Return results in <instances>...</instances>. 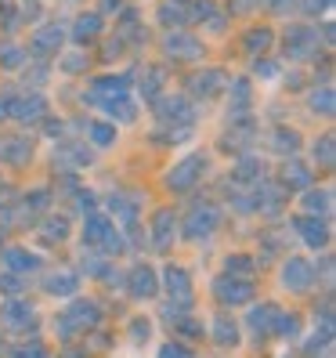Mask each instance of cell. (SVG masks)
Wrapping results in <instances>:
<instances>
[{"label":"cell","mask_w":336,"mask_h":358,"mask_svg":"<svg viewBox=\"0 0 336 358\" xmlns=\"http://www.w3.org/2000/svg\"><path fill=\"white\" fill-rule=\"evenodd\" d=\"M271 145H275L279 152H289V156H293V152L300 149V134L293 131V127H279L275 134H271Z\"/></svg>","instance_id":"60d3db41"},{"label":"cell","mask_w":336,"mask_h":358,"mask_svg":"<svg viewBox=\"0 0 336 358\" xmlns=\"http://www.w3.org/2000/svg\"><path fill=\"white\" fill-rule=\"evenodd\" d=\"M254 261H249L246 254H232V257H228L224 261V271H228V275H242V279H249V275H254Z\"/></svg>","instance_id":"7bdbcfd3"},{"label":"cell","mask_w":336,"mask_h":358,"mask_svg":"<svg viewBox=\"0 0 336 358\" xmlns=\"http://www.w3.org/2000/svg\"><path fill=\"white\" fill-rule=\"evenodd\" d=\"M66 236H69V221L66 217H48L44 221V239L48 243H61Z\"/></svg>","instance_id":"ee69618b"},{"label":"cell","mask_w":336,"mask_h":358,"mask_svg":"<svg viewBox=\"0 0 336 358\" xmlns=\"http://www.w3.org/2000/svg\"><path fill=\"white\" fill-rule=\"evenodd\" d=\"M254 210H261V214H279L282 210V188L279 185H268V181H261V185H254Z\"/></svg>","instance_id":"44dd1931"},{"label":"cell","mask_w":336,"mask_h":358,"mask_svg":"<svg viewBox=\"0 0 336 358\" xmlns=\"http://www.w3.org/2000/svg\"><path fill=\"white\" fill-rule=\"evenodd\" d=\"M188 8H192V18H206L210 29H221L224 26V15L217 11L214 0H196V4H188Z\"/></svg>","instance_id":"e575fe53"},{"label":"cell","mask_w":336,"mask_h":358,"mask_svg":"<svg viewBox=\"0 0 336 358\" xmlns=\"http://www.w3.org/2000/svg\"><path fill=\"white\" fill-rule=\"evenodd\" d=\"M127 76H101V80H94L91 83V91L83 94L87 101H94V105H101V101H109V98H119V94H127Z\"/></svg>","instance_id":"2e32d148"},{"label":"cell","mask_w":336,"mask_h":358,"mask_svg":"<svg viewBox=\"0 0 336 358\" xmlns=\"http://www.w3.org/2000/svg\"><path fill=\"white\" fill-rule=\"evenodd\" d=\"M83 271H87V275H105V257L101 254H83Z\"/></svg>","instance_id":"c3c4849f"},{"label":"cell","mask_w":336,"mask_h":358,"mask_svg":"<svg viewBox=\"0 0 336 358\" xmlns=\"http://www.w3.org/2000/svg\"><path fill=\"white\" fill-rule=\"evenodd\" d=\"M123 0H105V11H112V8H119Z\"/></svg>","instance_id":"94428289"},{"label":"cell","mask_w":336,"mask_h":358,"mask_svg":"<svg viewBox=\"0 0 336 358\" xmlns=\"http://www.w3.org/2000/svg\"><path fill=\"white\" fill-rule=\"evenodd\" d=\"M275 315H279V304L264 301V304H257L254 311L246 315V322H249V329H254L257 336H268V333H271V326H275Z\"/></svg>","instance_id":"603a6c76"},{"label":"cell","mask_w":336,"mask_h":358,"mask_svg":"<svg viewBox=\"0 0 336 358\" xmlns=\"http://www.w3.org/2000/svg\"><path fill=\"white\" fill-rule=\"evenodd\" d=\"M54 163L69 174V171H76V166L91 163V149H87V145H76V141H61L54 149Z\"/></svg>","instance_id":"e0dca14e"},{"label":"cell","mask_w":336,"mask_h":358,"mask_svg":"<svg viewBox=\"0 0 336 358\" xmlns=\"http://www.w3.org/2000/svg\"><path fill=\"white\" fill-rule=\"evenodd\" d=\"M0 120H8V98H0Z\"/></svg>","instance_id":"91938a15"},{"label":"cell","mask_w":336,"mask_h":358,"mask_svg":"<svg viewBox=\"0 0 336 358\" xmlns=\"http://www.w3.org/2000/svg\"><path fill=\"white\" fill-rule=\"evenodd\" d=\"M40 210H48V188H36L26 196V214H40Z\"/></svg>","instance_id":"bcb514c9"},{"label":"cell","mask_w":336,"mask_h":358,"mask_svg":"<svg viewBox=\"0 0 336 358\" xmlns=\"http://www.w3.org/2000/svg\"><path fill=\"white\" fill-rule=\"evenodd\" d=\"M228 87V73L224 69H203L188 80V91L199 94V98H217L221 91Z\"/></svg>","instance_id":"5bb4252c"},{"label":"cell","mask_w":336,"mask_h":358,"mask_svg":"<svg viewBox=\"0 0 336 358\" xmlns=\"http://www.w3.org/2000/svg\"><path fill=\"white\" fill-rule=\"evenodd\" d=\"M48 113V98L44 94H22V98H8V116L18 123H40Z\"/></svg>","instance_id":"9c48e42d"},{"label":"cell","mask_w":336,"mask_h":358,"mask_svg":"<svg viewBox=\"0 0 336 358\" xmlns=\"http://www.w3.org/2000/svg\"><path fill=\"white\" fill-rule=\"evenodd\" d=\"M61 69H66V73H83V69H87V55H69V58H61Z\"/></svg>","instance_id":"816d5d0a"},{"label":"cell","mask_w":336,"mask_h":358,"mask_svg":"<svg viewBox=\"0 0 336 358\" xmlns=\"http://www.w3.org/2000/svg\"><path fill=\"white\" fill-rule=\"evenodd\" d=\"M311 282H314V268H311L304 257H289V261L282 264V286H286V289L304 293V289H311Z\"/></svg>","instance_id":"7c38bea8"},{"label":"cell","mask_w":336,"mask_h":358,"mask_svg":"<svg viewBox=\"0 0 336 358\" xmlns=\"http://www.w3.org/2000/svg\"><path fill=\"white\" fill-rule=\"evenodd\" d=\"M101 33V15H87V11H83L80 18H76V26H73V40H76V44H87V40H94Z\"/></svg>","instance_id":"f546056e"},{"label":"cell","mask_w":336,"mask_h":358,"mask_svg":"<svg viewBox=\"0 0 336 358\" xmlns=\"http://www.w3.org/2000/svg\"><path fill=\"white\" fill-rule=\"evenodd\" d=\"M159 358H196V355L188 351L184 344H163L159 348Z\"/></svg>","instance_id":"f907efd6"},{"label":"cell","mask_w":336,"mask_h":358,"mask_svg":"<svg viewBox=\"0 0 336 358\" xmlns=\"http://www.w3.org/2000/svg\"><path fill=\"white\" fill-rule=\"evenodd\" d=\"M271 44H275V36H271V29H268V26L249 29V33H246V40H242L246 55H268V51H271Z\"/></svg>","instance_id":"4dcf8cb0"},{"label":"cell","mask_w":336,"mask_h":358,"mask_svg":"<svg viewBox=\"0 0 336 358\" xmlns=\"http://www.w3.org/2000/svg\"><path fill=\"white\" fill-rule=\"evenodd\" d=\"M214 344L217 348H235L239 344V326L232 322V315H217L214 319Z\"/></svg>","instance_id":"f1b7e54d"},{"label":"cell","mask_w":336,"mask_h":358,"mask_svg":"<svg viewBox=\"0 0 336 358\" xmlns=\"http://www.w3.org/2000/svg\"><path fill=\"white\" fill-rule=\"evenodd\" d=\"M232 181L235 185H261L264 181V163L257 156H242L239 166L232 171Z\"/></svg>","instance_id":"d4e9b609"},{"label":"cell","mask_w":336,"mask_h":358,"mask_svg":"<svg viewBox=\"0 0 336 358\" xmlns=\"http://www.w3.org/2000/svg\"><path fill=\"white\" fill-rule=\"evenodd\" d=\"M0 289L4 293H11V297H22V275H15V271H4V275H0Z\"/></svg>","instance_id":"f6af8a7d"},{"label":"cell","mask_w":336,"mask_h":358,"mask_svg":"<svg viewBox=\"0 0 336 358\" xmlns=\"http://www.w3.org/2000/svg\"><path fill=\"white\" fill-rule=\"evenodd\" d=\"M282 185H286V188H307V185H311V171H307L304 163H286Z\"/></svg>","instance_id":"f35d334b"},{"label":"cell","mask_w":336,"mask_h":358,"mask_svg":"<svg viewBox=\"0 0 336 358\" xmlns=\"http://www.w3.org/2000/svg\"><path fill=\"white\" fill-rule=\"evenodd\" d=\"M22 62H26V51H18V48H8L4 55H0V66L4 69H18Z\"/></svg>","instance_id":"681fc988"},{"label":"cell","mask_w":336,"mask_h":358,"mask_svg":"<svg viewBox=\"0 0 336 358\" xmlns=\"http://www.w3.org/2000/svg\"><path fill=\"white\" fill-rule=\"evenodd\" d=\"M206 171V156H184L170 174H166V188H174V192H188V188H196V181L203 178Z\"/></svg>","instance_id":"8992f818"},{"label":"cell","mask_w":336,"mask_h":358,"mask_svg":"<svg viewBox=\"0 0 336 358\" xmlns=\"http://www.w3.org/2000/svg\"><path fill=\"white\" fill-rule=\"evenodd\" d=\"M76 199H80V210H87V214L94 210V192H80Z\"/></svg>","instance_id":"9f6ffc18"},{"label":"cell","mask_w":336,"mask_h":358,"mask_svg":"<svg viewBox=\"0 0 336 358\" xmlns=\"http://www.w3.org/2000/svg\"><path fill=\"white\" fill-rule=\"evenodd\" d=\"M254 4H257V0H232V11H249Z\"/></svg>","instance_id":"6f0895ef"},{"label":"cell","mask_w":336,"mask_h":358,"mask_svg":"<svg viewBox=\"0 0 336 358\" xmlns=\"http://www.w3.org/2000/svg\"><path fill=\"white\" fill-rule=\"evenodd\" d=\"M254 73H257V76H275L279 66H275V62H268V58H257V62H254Z\"/></svg>","instance_id":"11a10c76"},{"label":"cell","mask_w":336,"mask_h":358,"mask_svg":"<svg viewBox=\"0 0 336 358\" xmlns=\"http://www.w3.org/2000/svg\"><path fill=\"white\" fill-rule=\"evenodd\" d=\"M29 358H51V355H48V351H44V348H40V351H33V355H29Z\"/></svg>","instance_id":"6125c7cd"},{"label":"cell","mask_w":336,"mask_h":358,"mask_svg":"<svg viewBox=\"0 0 336 358\" xmlns=\"http://www.w3.org/2000/svg\"><path fill=\"white\" fill-rule=\"evenodd\" d=\"M311 113H314V116L333 120V113H336V94H333L329 83H322L319 91H311Z\"/></svg>","instance_id":"1f68e13d"},{"label":"cell","mask_w":336,"mask_h":358,"mask_svg":"<svg viewBox=\"0 0 336 358\" xmlns=\"http://www.w3.org/2000/svg\"><path fill=\"white\" fill-rule=\"evenodd\" d=\"M87 134H91V141L98 145V149H109V145L116 141V127H112V123H98V120H91V123H87Z\"/></svg>","instance_id":"ab89813d"},{"label":"cell","mask_w":336,"mask_h":358,"mask_svg":"<svg viewBox=\"0 0 336 358\" xmlns=\"http://www.w3.org/2000/svg\"><path fill=\"white\" fill-rule=\"evenodd\" d=\"M293 228H297V236H300L311 250H322V246L329 243V224H326V217H314V214L293 217Z\"/></svg>","instance_id":"4fadbf2b"},{"label":"cell","mask_w":336,"mask_h":358,"mask_svg":"<svg viewBox=\"0 0 336 358\" xmlns=\"http://www.w3.org/2000/svg\"><path fill=\"white\" fill-rule=\"evenodd\" d=\"M109 210H112L123 224H134V221H138V199H131V196H112V199H109Z\"/></svg>","instance_id":"8d00e7d4"},{"label":"cell","mask_w":336,"mask_h":358,"mask_svg":"<svg viewBox=\"0 0 336 358\" xmlns=\"http://www.w3.org/2000/svg\"><path fill=\"white\" fill-rule=\"evenodd\" d=\"M29 159H33V141H26V138H0V163L22 166Z\"/></svg>","instance_id":"d6986e66"},{"label":"cell","mask_w":336,"mask_h":358,"mask_svg":"<svg viewBox=\"0 0 336 358\" xmlns=\"http://www.w3.org/2000/svg\"><path fill=\"white\" fill-rule=\"evenodd\" d=\"M174 228H177V217H174V210H156V217H152V231H149V236H152V246L156 250H166V246H170L174 243Z\"/></svg>","instance_id":"ac0fdd59"},{"label":"cell","mask_w":336,"mask_h":358,"mask_svg":"<svg viewBox=\"0 0 336 358\" xmlns=\"http://www.w3.org/2000/svg\"><path fill=\"white\" fill-rule=\"evenodd\" d=\"M0 348H4V344H0Z\"/></svg>","instance_id":"be15d7a7"},{"label":"cell","mask_w":336,"mask_h":358,"mask_svg":"<svg viewBox=\"0 0 336 358\" xmlns=\"http://www.w3.org/2000/svg\"><path fill=\"white\" fill-rule=\"evenodd\" d=\"M61 40H66L61 26H40V29L29 36V51H33L36 58H51V55H58Z\"/></svg>","instance_id":"9a60e30c"},{"label":"cell","mask_w":336,"mask_h":358,"mask_svg":"<svg viewBox=\"0 0 336 358\" xmlns=\"http://www.w3.org/2000/svg\"><path fill=\"white\" fill-rule=\"evenodd\" d=\"M159 22L163 26H188V22H192V8H188L184 4V0H166V4L159 8Z\"/></svg>","instance_id":"4316f807"},{"label":"cell","mask_w":336,"mask_h":358,"mask_svg":"<svg viewBox=\"0 0 336 358\" xmlns=\"http://www.w3.org/2000/svg\"><path fill=\"white\" fill-rule=\"evenodd\" d=\"M0 322L8 329H33L36 326V308L26 297H11L0 304Z\"/></svg>","instance_id":"ba28073f"},{"label":"cell","mask_w":336,"mask_h":358,"mask_svg":"<svg viewBox=\"0 0 336 358\" xmlns=\"http://www.w3.org/2000/svg\"><path fill=\"white\" fill-rule=\"evenodd\" d=\"M170 326H174L177 336H184V341H203V333H206L203 329V319H196V315H188V311H181Z\"/></svg>","instance_id":"d6a6232c"},{"label":"cell","mask_w":336,"mask_h":358,"mask_svg":"<svg viewBox=\"0 0 336 358\" xmlns=\"http://www.w3.org/2000/svg\"><path fill=\"white\" fill-rule=\"evenodd\" d=\"M163 286H166V293H170V301H174V304H181V308H192L196 293H192V275H188L184 268H177V264H166V271H163Z\"/></svg>","instance_id":"52a82bcc"},{"label":"cell","mask_w":336,"mask_h":358,"mask_svg":"<svg viewBox=\"0 0 336 358\" xmlns=\"http://www.w3.org/2000/svg\"><path fill=\"white\" fill-rule=\"evenodd\" d=\"M257 4H264L268 11H275V15H286L293 4H297V0H257Z\"/></svg>","instance_id":"f5cc1de1"},{"label":"cell","mask_w":336,"mask_h":358,"mask_svg":"<svg viewBox=\"0 0 336 358\" xmlns=\"http://www.w3.org/2000/svg\"><path fill=\"white\" fill-rule=\"evenodd\" d=\"M163 51L170 55V58H181V62H192L203 55V44L192 36V33H184V29H174V33H166L163 40Z\"/></svg>","instance_id":"30bf717a"},{"label":"cell","mask_w":336,"mask_h":358,"mask_svg":"<svg viewBox=\"0 0 336 358\" xmlns=\"http://www.w3.org/2000/svg\"><path fill=\"white\" fill-rule=\"evenodd\" d=\"M271 333H275V336H286V341L300 336V315H293V311H279V315H275V326H271Z\"/></svg>","instance_id":"d590c367"},{"label":"cell","mask_w":336,"mask_h":358,"mask_svg":"<svg viewBox=\"0 0 336 358\" xmlns=\"http://www.w3.org/2000/svg\"><path fill=\"white\" fill-rule=\"evenodd\" d=\"M40 268V257L29 254V250L22 246H11L8 254H4V271H15V275H29V271Z\"/></svg>","instance_id":"7402d4cb"},{"label":"cell","mask_w":336,"mask_h":358,"mask_svg":"<svg viewBox=\"0 0 336 358\" xmlns=\"http://www.w3.org/2000/svg\"><path fill=\"white\" fill-rule=\"evenodd\" d=\"M127 286H131V297L138 301H152L159 293V275L149 268V264H134L131 275H127Z\"/></svg>","instance_id":"8fae6325"},{"label":"cell","mask_w":336,"mask_h":358,"mask_svg":"<svg viewBox=\"0 0 336 358\" xmlns=\"http://www.w3.org/2000/svg\"><path fill=\"white\" fill-rule=\"evenodd\" d=\"M314 163L326 166V171L336 163V145H333V134H322L319 141H314Z\"/></svg>","instance_id":"b9f144b4"},{"label":"cell","mask_w":336,"mask_h":358,"mask_svg":"<svg viewBox=\"0 0 336 358\" xmlns=\"http://www.w3.org/2000/svg\"><path fill=\"white\" fill-rule=\"evenodd\" d=\"M44 289L54 293V297H73V293L80 289V275L76 271H54V275L44 279Z\"/></svg>","instance_id":"484cf974"},{"label":"cell","mask_w":336,"mask_h":358,"mask_svg":"<svg viewBox=\"0 0 336 358\" xmlns=\"http://www.w3.org/2000/svg\"><path fill=\"white\" fill-rule=\"evenodd\" d=\"M149 333H152V322H149V319H134V322H131V341H134V344L149 341Z\"/></svg>","instance_id":"7dc6e473"},{"label":"cell","mask_w":336,"mask_h":358,"mask_svg":"<svg viewBox=\"0 0 336 358\" xmlns=\"http://www.w3.org/2000/svg\"><path fill=\"white\" fill-rule=\"evenodd\" d=\"M286 55L293 62H304L319 55V29L314 26H289L286 33Z\"/></svg>","instance_id":"5b68a950"},{"label":"cell","mask_w":336,"mask_h":358,"mask_svg":"<svg viewBox=\"0 0 336 358\" xmlns=\"http://www.w3.org/2000/svg\"><path fill=\"white\" fill-rule=\"evenodd\" d=\"M249 105H254V87H249V80H235L232 83V105H228L232 120H246Z\"/></svg>","instance_id":"cb8c5ba5"},{"label":"cell","mask_w":336,"mask_h":358,"mask_svg":"<svg viewBox=\"0 0 336 358\" xmlns=\"http://www.w3.org/2000/svg\"><path fill=\"white\" fill-rule=\"evenodd\" d=\"M221 228V210L214 206V203H199L192 214H188V221H184V239H210L214 231Z\"/></svg>","instance_id":"7a4b0ae2"},{"label":"cell","mask_w":336,"mask_h":358,"mask_svg":"<svg viewBox=\"0 0 336 358\" xmlns=\"http://www.w3.org/2000/svg\"><path fill=\"white\" fill-rule=\"evenodd\" d=\"M214 297L221 301V304H228V308H235V304H249L254 301V282L249 279H242V275H224L214 282Z\"/></svg>","instance_id":"3957f363"},{"label":"cell","mask_w":336,"mask_h":358,"mask_svg":"<svg viewBox=\"0 0 336 358\" xmlns=\"http://www.w3.org/2000/svg\"><path fill=\"white\" fill-rule=\"evenodd\" d=\"M300 4H304V11H307V15H322V11H329V8H333V0H300Z\"/></svg>","instance_id":"db71d44e"},{"label":"cell","mask_w":336,"mask_h":358,"mask_svg":"<svg viewBox=\"0 0 336 358\" xmlns=\"http://www.w3.org/2000/svg\"><path fill=\"white\" fill-rule=\"evenodd\" d=\"M156 120L166 123V127H192L196 123V105L188 101V98H163L156 105Z\"/></svg>","instance_id":"277c9868"},{"label":"cell","mask_w":336,"mask_h":358,"mask_svg":"<svg viewBox=\"0 0 336 358\" xmlns=\"http://www.w3.org/2000/svg\"><path fill=\"white\" fill-rule=\"evenodd\" d=\"M101 322V308H98V301H73L66 311L54 319V333L58 336H76V333H83V329H94Z\"/></svg>","instance_id":"6da1fadb"},{"label":"cell","mask_w":336,"mask_h":358,"mask_svg":"<svg viewBox=\"0 0 336 358\" xmlns=\"http://www.w3.org/2000/svg\"><path fill=\"white\" fill-rule=\"evenodd\" d=\"M163 80H166V69L163 66H149V69H145V80H141V94L145 98H159Z\"/></svg>","instance_id":"74e56055"},{"label":"cell","mask_w":336,"mask_h":358,"mask_svg":"<svg viewBox=\"0 0 336 358\" xmlns=\"http://www.w3.org/2000/svg\"><path fill=\"white\" fill-rule=\"evenodd\" d=\"M11 221H15V217H11V210L4 206V210H0V231H4V228H11Z\"/></svg>","instance_id":"680465c9"},{"label":"cell","mask_w":336,"mask_h":358,"mask_svg":"<svg viewBox=\"0 0 336 358\" xmlns=\"http://www.w3.org/2000/svg\"><path fill=\"white\" fill-rule=\"evenodd\" d=\"M304 210H307V214H314V217H326L329 210H333V192H329V188L307 192V196H304Z\"/></svg>","instance_id":"836d02e7"},{"label":"cell","mask_w":336,"mask_h":358,"mask_svg":"<svg viewBox=\"0 0 336 358\" xmlns=\"http://www.w3.org/2000/svg\"><path fill=\"white\" fill-rule=\"evenodd\" d=\"M112 231H116V228H112V221H109V217H101V214H94V210H91L87 221H83V243H87V246H105Z\"/></svg>","instance_id":"ffe728a7"},{"label":"cell","mask_w":336,"mask_h":358,"mask_svg":"<svg viewBox=\"0 0 336 358\" xmlns=\"http://www.w3.org/2000/svg\"><path fill=\"white\" fill-rule=\"evenodd\" d=\"M101 109L109 113V120H119V123H134L138 120V105L127 98V94H119V98H109V101H101Z\"/></svg>","instance_id":"83f0119b"}]
</instances>
